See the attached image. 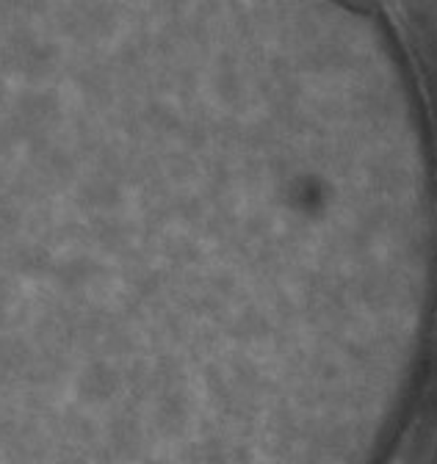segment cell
Masks as SVG:
<instances>
[{
	"mask_svg": "<svg viewBox=\"0 0 437 464\" xmlns=\"http://www.w3.org/2000/svg\"><path fill=\"white\" fill-rule=\"evenodd\" d=\"M344 4L354 6V9H371L374 6V0H344Z\"/></svg>",
	"mask_w": 437,
	"mask_h": 464,
	"instance_id": "1",
	"label": "cell"
}]
</instances>
